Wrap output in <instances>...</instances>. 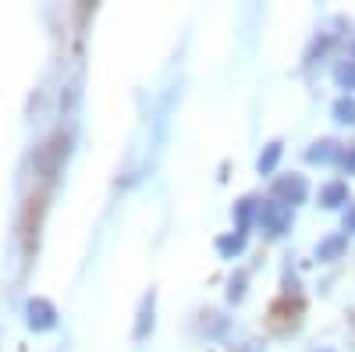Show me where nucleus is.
Instances as JSON below:
<instances>
[{
	"label": "nucleus",
	"instance_id": "nucleus-1",
	"mask_svg": "<svg viewBox=\"0 0 355 352\" xmlns=\"http://www.w3.org/2000/svg\"><path fill=\"white\" fill-rule=\"evenodd\" d=\"M256 224H259L266 235H284L288 224H291V207H284V203H277V199H266V203H259Z\"/></svg>",
	"mask_w": 355,
	"mask_h": 352
},
{
	"label": "nucleus",
	"instance_id": "nucleus-2",
	"mask_svg": "<svg viewBox=\"0 0 355 352\" xmlns=\"http://www.w3.org/2000/svg\"><path fill=\"white\" fill-rule=\"evenodd\" d=\"M309 196V185L302 174H284V178L274 182V199L284 203V207H295V203H306Z\"/></svg>",
	"mask_w": 355,
	"mask_h": 352
},
{
	"label": "nucleus",
	"instance_id": "nucleus-3",
	"mask_svg": "<svg viewBox=\"0 0 355 352\" xmlns=\"http://www.w3.org/2000/svg\"><path fill=\"white\" fill-rule=\"evenodd\" d=\"M25 317H28V328H33V331H50V328H57V310H53V303H46V299H28Z\"/></svg>",
	"mask_w": 355,
	"mask_h": 352
},
{
	"label": "nucleus",
	"instance_id": "nucleus-4",
	"mask_svg": "<svg viewBox=\"0 0 355 352\" xmlns=\"http://www.w3.org/2000/svg\"><path fill=\"white\" fill-rule=\"evenodd\" d=\"M341 146L334 142V139H320V142H313L309 150H306V160L309 164H334V160H341Z\"/></svg>",
	"mask_w": 355,
	"mask_h": 352
},
{
	"label": "nucleus",
	"instance_id": "nucleus-5",
	"mask_svg": "<svg viewBox=\"0 0 355 352\" xmlns=\"http://www.w3.org/2000/svg\"><path fill=\"white\" fill-rule=\"evenodd\" d=\"M153 306H157V296H142V306H139V320H135V342H146L153 335Z\"/></svg>",
	"mask_w": 355,
	"mask_h": 352
},
{
	"label": "nucleus",
	"instance_id": "nucleus-6",
	"mask_svg": "<svg viewBox=\"0 0 355 352\" xmlns=\"http://www.w3.org/2000/svg\"><path fill=\"white\" fill-rule=\"evenodd\" d=\"M345 246H348L345 235H327V239H320V246H316V260L320 263H334V260H341Z\"/></svg>",
	"mask_w": 355,
	"mask_h": 352
},
{
	"label": "nucleus",
	"instance_id": "nucleus-7",
	"mask_svg": "<svg viewBox=\"0 0 355 352\" xmlns=\"http://www.w3.org/2000/svg\"><path fill=\"white\" fill-rule=\"evenodd\" d=\"M320 203H323L327 210L345 207V203H348V185H345V182H327V185L320 189Z\"/></svg>",
	"mask_w": 355,
	"mask_h": 352
},
{
	"label": "nucleus",
	"instance_id": "nucleus-8",
	"mask_svg": "<svg viewBox=\"0 0 355 352\" xmlns=\"http://www.w3.org/2000/svg\"><path fill=\"white\" fill-rule=\"evenodd\" d=\"M259 217V203L256 199H239L234 203V224H239V231L245 235L249 231V224Z\"/></svg>",
	"mask_w": 355,
	"mask_h": 352
},
{
	"label": "nucleus",
	"instance_id": "nucleus-9",
	"mask_svg": "<svg viewBox=\"0 0 355 352\" xmlns=\"http://www.w3.org/2000/svg\"><path fill=\"white\" fill-rule=\"evenodd\" d=\"M281 153H284V146H281V142H266V150H263L259 160H256V171H259V174H274Z\"/></svg>",
	"mask_w": 355,
	"mask_h": 352
},
{
	"label": "nucleus",
	"instance_id": "nucleus-10",
	"mask_svg": "<svg viewBox=\"0 0 355 352\" xmlns=\"http://www.w3.org/2000/svg\"><path fill=\"white\" fill-rule=\"evenodd\" d=\"M242 249H245V235H242V231H234V235H220V239H217V253H220L224 260H234Z\"/></svg>",
	"mask_w": 355,
	"mask_h": 352
},
{
	"label": "nucleus",
	"instance_id": "nucleus-11",
	"mask_svg": "<svg viewBox=\"0 0 355 352\" xmlns=\"http://www.w3.org/2000/svg\"><path fill=\"white\" fill-rule=\"evenodd\" d=\"M331 114H334L338 125H355V97H338Z\"/></svg>",
	"mask_w": 355,
	"mask_h": 352
},
{
	"label": "nucleus",
	"instance_id": "nucleus-12",
	"mask_svg": "<svg viewBox=\"0 0 355 352\" xmlns=\"http://www.w3.org/2000/svg\"><path fill=\"white\" fill-rule=\"evenodd\" d=\"M334 82L345 90V97H352L355 93V61H348V65H338V72H334Z\"/></svg>",
	"mask_w": 355,
	"mask_h": 352
},
{
	"label": "nucleus",
	"instance_id": "nucleus-13",
	"mask_svg": "<svg viewBox=\"0 0 355 352\" xmlns=\"http://www.w3.org/2000/svg\"><path fill=\"white\" fill-rule=\"evenodd\" d=\"M242 299H245V274L231 278V285H227V303H242Z\"/></svg>",
	"mask_w": 355,
	"mask_h": 352
},
{
	"label": "nucleus",
	"instance_id": "nucleus-14",
	"mask_svg": "<svg viewBox=\"0 0 355 352\" xmlns=\"http://www.w3.org/2000/svg\"><path fill=\"white\" fill-rule=\"evenodd\" d=\"M341 167H345L348 174H355V150H348V153H341Z\"/></svg>",
	"mask_w": 355,
	"mask_h": 352
},
{
	"label": "nucleus",
	"instance_id": "nucleus-15",
	"mask_svg": "<svg viewBox=\"0 0 355 352\" xmlns=\"http://www.w3.org/2000/svg\"><path fill=\"white\" fill-rule=\"evenodd\" d=\"M341 224H345V231H352V235H355V207H348V210H345V221H341Z\"/></svg>",
	"mask_w": 355,
	"mask_h": 352
},
{
	"label": "nucleus",
	"instance_id": "nucleus-16",
	"mask_svg": "<svg viewBox=\"0 0 355 352\" xmlns=\"http://www.w3.org/2000/svg\"><path fill=\"white\" fill-rule=\"evenodd\" d=\"M234 352H259V349H249V345H242V349H234Z\"/></svg>",
	"mask_w": 355,
	"mask_h": 352
},
{
	"label": "nucleus",
	"instance_id": "nucleus-17",
	"mask_svg": "<svg viewBox=\"0 0 355 352\" xmlns=\"http://www.w3.org/2000/svg\"><path fill=\"white\" fill-rule=\"evenodd\" d=\"M352 61H355V43H352Z\"/></svg>",
	"mask_w": 355,
	"mask_h": 352
},
{
	"label": "nucleus",
	"instance_id": "nucleus-18",
	"mask_svg": "<svg viewBox=\"0 0 355 352\" xmlns=\"http://www.w3.org/2000/svg\"><path fill=\"white\" fill-rule=\"evenodd\" d=\"M316 352H334V349H316Z\"/></svg>",
	"mask_w": 355,
	"mask_h": 352
}]
</instances>
